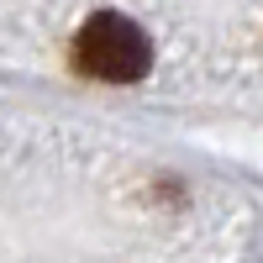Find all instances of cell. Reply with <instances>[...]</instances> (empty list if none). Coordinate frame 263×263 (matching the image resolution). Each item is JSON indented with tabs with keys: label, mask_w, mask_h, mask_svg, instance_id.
I'll return each instance as SVG.
<instances>
[{
	"label": "cell",
	"mask_w": 263,
	"mask_h": 263,
	"mask_svg": "<svg viewBox=\"0 0 263 263\" xmlns=\"http://www.w3.org/2000/svg\"><path fill=\"white\" fill-rule=\"evenodd\" d=\"M74 69L90 74V79H105V84H137L153 69V42L137 21L100 11L74 37Z\"/></svg>",
	"instance_id": "6da1fadb"
}]
</instances>
